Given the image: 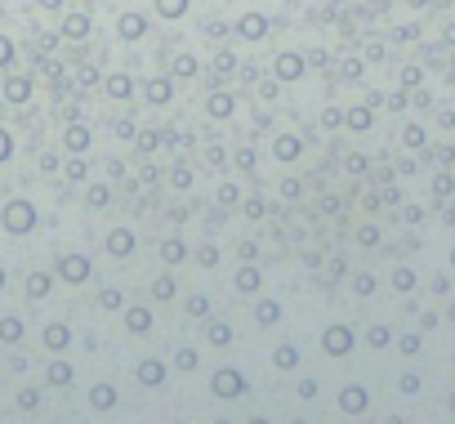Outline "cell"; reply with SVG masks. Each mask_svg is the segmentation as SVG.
Returning <instances> with one entry per match:
<instances>
[{
	"instance_id": "1",
	"label": "cell",
	"mask_w": 455,
	"mask_h": 424,
	"mask_svg": "<svg viewBox=\"0 0 455 424\" xmlns=\"http://www.w3.org/2000/svg\"><path fill=\"white\" fill-rule=\"evenodd\" d=\"M161 14H183V0H156Z\"/></svg>"
},
{
	"instance_id": "2",
	"label": "cell",
	"mask_w": 455,
	"mask_h": 424,
	"mask_svg": "<svg viewBox=\"0 0 455 424\" xmlns=\"http://www.w3.org/2000/svg\"><path fill=\"white\" fill-rule=\"evenodd\" d=\"M121 32L134 36V32H143V23H139V18H125V23H121Z\"/></svg>"
}]
</instances>
